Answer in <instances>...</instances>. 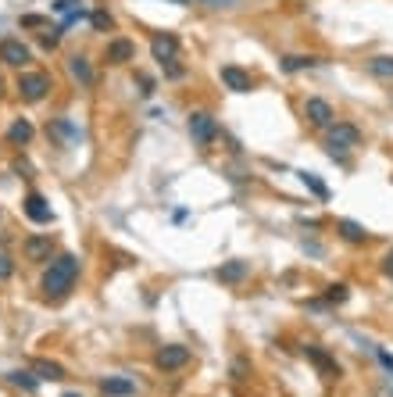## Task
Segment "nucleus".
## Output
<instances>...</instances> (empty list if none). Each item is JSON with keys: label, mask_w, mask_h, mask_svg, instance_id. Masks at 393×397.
<instances>
[{"label": "nucleus", "mask_w": 393, "mask_h": 397, "mask_svg": "<svg viewBox=\"0 0 393 397\" xmlns=\"http://www.w3.org/2000/svg\"><path fill=\"white\" fill-rule=\"evenodd\" d=\"M79 279V258L75 254H58L47 272H43V297L47 301H65Z\"/></svg>", "instance_id": "obj_1"}, {"label": "nucleus", "mask_w": 393, "mask_h": 397, "mask_svg": "<svg viewBox=\"0 0 393 397\" xmlns=\"http://www.w3.org/2000/svg\"><path fill=\"white\" fill-rule=\"evenodd\" d=\"M358 143H361V129H358V126H351V122H336V126H329L325 147H329V154H332V158H340V161H344V154H347V150H354Z\"/></svg>", "instance_id": "obj_2"}, {"label": "nucleus", "mask_w": 393, "mask_h": 397, "mask_svg": "<svg viewBox=\"0 0 393 397\" xmlns=\"http://www.w3.org/2000/svg\"><path fill=\"white\" fill-rule=\"evenodd\" d=\"M15 90H18V97H22V100L36 104V100H43V97L54 90V83H50V76H47V72H22Z\"/></svg>", "instance_id": "obj_3"}, {"label": "nucleus", "mask_w": 393, "mask_h": 397, "mask_svg": "<svg viewBox=\"0 0 393 397\" xmlns=\"http://www.w3.org/2000/svg\"><path fill=\"white\" fill-rule=\"evenodd\" d=\"M190 136L197 147H211L218 140V122L214 115H207V111H193L190 115Z\"/></svg>", "instance_id": "obj_4"}, {"label": "nucleus", "mask_w": 393, "mask_h": 397, "mask_svg": "<svg viewBox=\"0 0 393 397\" xmlns=\"http://www.w3.org/2000/svg\"><path fill=\"white\" fill-rule=\"evenodd\" d=\"M190 362V348H183V344H164L157 355H154V365L161 369V372H176V369H183Z\"/></svg>", "instance_id": "obj_5"}, {"label": "nucleus", "mask_w": 393, "mask_h": 397, "mask_svg": "<svg viewBox=\"0 0 393 397\" xmlns=\"http://www.w3.org/2000/svg\"><path fill=\"white\" fill-rule=\"evenodd\" d=\"M304 119L315 126V129H329L332 126V104L329 100H322V97H308L304 100Z\"/></svg>", "instance_id": "obj_6"}, {"label": "nucleus", "mask_w": 393, "mask_h": 397, "mask_svg": "<svg viewBox=\"0 0 393 397\" xmlns=\"http://www.w3.org/2000/svg\"><path fill=\"white\" fill-rule=\"evenodd\" d=\"M150 54H154V61H161V65L176 61L179 58V40L172 32H154L150 36Z\"/></svg>", "instance_id": "obj_7"}, {"label": "nucleus", "mask_w": 393, "mask_h": 397, "mask_svg": "<svg viewBox=\"0 0 393 397\" xmlns=\"http://www.w3.org/2000/svg\"><path fill=\"white\" fill-rule=\"evenodd\" d=\"M0 61L11 65V69H25L32 61V50L22 40H0Z\"/></svg>", "instance_id": "obj_8"}, {"label": "nucleus", "mask_w": 393, "mask_h": 397, "mask_svg": "<svg viewBox=\"0 0 393 397\" xmlns=\"http://www.w3.org/2000/svg\"><path fill=\"white\" fill-rule=\"evenodd\" d=\"M22 211L36 222V225H50L54 222V211H50V204H47V197L43 194H36V190H29L25 194V201H22Z\"/></svg>", "instance_id": "obj_9"}, {"label": "nucleus", "mask_w": 393, "mask_h": 397, "mask_svg": "<svg viewBox=\"0 0 393 397\" xmlns=\"http://www.w3.org/2000/svg\"><path fill=\"white\" fill-rule=\"evenodd\" d=\"M222 83H226L233 93H250V90H254L250 72H243L240 65H222Z\"/></svg>", "instance_id": "obj_10"}, {"label": "nucleus", "mask_w": 393, "mask_h": 397, "mask_svg": "<svg viewBox=\"0 0 393 397\" xmlns=\"http://www.w3.org/2000/svg\"><path fill=\"white\" fill-rule=\"evenodd\" d=\"M104 58H107V65H129V61L136 58V43H133V40H122V36L111 40Z\"/></svg>", "instance_id": "obj_11"}, {"label": "nucleus", "mask_w": 393, "mask_h": 397, "mask_svg": "<svg viewBox=\"0 0 393 397\" xmlns=\"http://www.w3.org/2000/svg\"><path fill=\"white\" fill-rule=\"evenodd\" d=\"M304 355L318 365V372H322L325 379H336V376H340V365H336V358H332L329 351H322L318 344H308V348H304Z\"/></svg>", "instance_id": "obj_12"}, {"label": "nucleus", "mask_w": 393, "mask_h": 397, "mask_svg": "<svg viewBox=\"0 0 393 397\" xmlns=\"http://www.w3.org/2000/svg\"><path fill=\"white\" fill-rule=\"evenodd\" d=\"M22 251H25V258H29V261H50V254H54V240H50V237H29V240L22 244Z\"/></svg>", "instance_id": "obj_13"}, {"label": "nucleus", "mask_w": 393, "mask_h": 397, "mask_svg": "<svg viewBox=\"0 0 393 397\" xmlns=\"http://www.w3.org/2000/svg\"><path fill=\"white\" fill-rule=\"evenodd\" d=\"M336 233H340L347 244H368V230L361 222H354V218H340L336 222Z\"/></svg>", "instance_id": "obj_14"}, {"label": "nucleus", "mask_w": 393, "mask_h": 397, "mask_svg": "<svg viewBox=\"0 0 393 397\" xmlns=\"http://www.w3.org/2000/svg\"><path fill=\"white\" fill-rule=\"evenodd\" d=\"M100 390L111 397H126V393H136V383L126 376H107V379H100Z\"/></svg>", "instance_id": "obj_15"}, {"label": "nucleus", "mask_w": 393, "mask_h": 397, "mask_svg": "<svg viewBox=\"0 0 393 397\" xmlns=\"http://www.w3.org/2000/svg\"><path fill=\"white\" fill-rule=\"evenodd\" d=\"M247 272H250V265L247 261H226V265H218V279L222 283H240V279H247Z\"/></svg>", "instance_id": "obj_16"}, {"label": "nucleus", "mask_w": 393, "mask_h": 397, "mask_svg": "<svg viewBox=\"0 0 393 397\" xmlns=\"http://www.w3.org/2000/svg\"><path fill=\"white\" fill-rule=\"evenodd\" d=\"M68 72H72L83 86H93V69H90V61L83 58V54H72V58H68Z\"/></svg>", "instance_id": "obj_17"}, {"label": "nucleus", "mask_w": 393, "mask_h": 397, "mask_svg": "<svg viewBox=\"0 0 393 397\" xmlns=\"http://www.w3.org/2000/svg\"><path fill=\"white\" fill-rule=\"evenodd\" d=\"M322 58H315V54H290V58H283V72H304V69H315Z\"/></svg>", "instance_id": "obj_18"}, {"label": "nucleus", "mask_w": 393, "mask_h": 397, "mask_svg": "<svg viewBox=\"0 0 393 397\" xmlns=\"http://www.w3.org/2000/svg\"><path fill=\"white\" fill-rule=\"evenodd\" d=\"M32 133H36V129H32V122H29V119H18V122H11L8 140H11L15 147H25V143L32 140Z\"/></svg>", "instance_id": "obj_19"}, {"label": "nucleus", "mask_w": 393, "mask_h": 397, "mask_svg": "<svg viewBox=\"0 0 393 397\" xmlns=\"http://www.w3.org/2000/svg\"><path fill=\"white\" fill-rule=\"evenodd\" d=\"M32 372L40 376V379H50V383H58V379H65V369L58 365V362H32Z\"/></svg>", "instance_id": "obj_20"}, {"label": "nucleus", "mask_w": 393, "mask_h": 397, "mask_svg": "<svg viewBox=\"0 0 393 397\" xmlns=\"http://www.w3.org/2000/svg\"><path fill=\"white\" fill-rule=\"evenodd\" d=\"M301 179H304V186H308V190H311L318 201H329V186H325V183H322L315 172H301Z\"/></svg>", "instance_id": "obj_21"}, {"label": "nucleus", "mask_w": 393, "mask_h": 397, "mask_svg": "<svg viewBox=\"0 0 393 397\" xmlns=\"http://www.w3.org/2000/svg\"><path fill=\"white\" fill-rule=\"evenodd\" d=\"M8 379L15 383V386H22V390H36L43 379L40 376H32V372H22V369H15V372H8Z\"/></svg>", "instance_id": "obj_22"}, {"label": "nucleus", "mask_w": 393, "mask_h": 397, "mask_svg": "<svg viewBox=\"0 0 393 397\" xmlns=\"http://www.w3.org/2000/svg\"><path fill=\"white\" fill-rule=\"evenodd\" d=\"M368 72L375 79H393V58H372L368 61Z\"/></svg>", "instance_id": "obj_23"}, {"label": "nucleus", "mask_w": 393, "mask_h": 397, "mask_svg": "<svg viewBox=\"0 0 393 397\" xmlns=\"http://www.w3.org/2000/svg\"><path fill=\"white\" fill-rule=\"evenodd\" d=\"M347 297H351V290L344 287V283H332V287L325 290V301H329V304H344Z\"/></svg>", "instance_id": "obj_24"}, {"label": "nucleus", "mask_w": 393, "mask_h": 397, "mask_svg": "<svg viewBox=\"0 0 393 397\" xmlns=\"http://www.w3.org/2000/svg\"><path fill=\"white\" fill-rule=\"evenodd\" d=\"M90 25H93L97 32H107V29H115V18H111L107 11H93V15H90Z\"/></svg>", "instance_id": "obj_25"}, {"label": "nucleus", "mask_w": 393, "mask_h": 397, "mask_svg": "<svg viewBox=\"0 0 393 397\" xmlns=\"http://www.w3.org/2000/svg\"><path fill=\"white\" fill-rule=\"evenodd\" d=\"M50 133H58V136H65V140H79V129L72 126V122H65V119H58L50 126Z\"/></svg>", "instance_id": "obj_26"}, {"label": "nucleus", "mask_w": 393, "mask_h": 397, "mask_svg": "<svg viewBox=\"0 0 393 397\" xmlns=\"http://www.w3.org/2000/svg\"><path fill=\"white\" fill-rule=\"evenodd\" d=\"M229 372H233V379L240 383V379H247V376H250V362H247V358H236Z\"/></svg>", "instance_id": "obj_27"}, {"label": "nucleus", "mask_w": 393, "mask_h": 397, "mask_svg": "<svg viewBox=\"0 0 393 397\" xmlns=\"http://www.w3.org/2000/svg\"><path fill=\"white\" fill-rule=\"evenodd\" d=\"M58 40H61V29H50V32H43V36H40V43H43L47 50L58 47Z\"/></svg>", "instance_id": "obj_28"}, {"label": "nucleus", "mask_w": 393, "mask_h": 397, "mask_svg": "<svg viewBox=\"0 0 393 397\" xmlns=\"http://www.w3.org/2000/svg\"><path fill=\"white\" fill-rule=\"evenodd\" d=\"M15 275V261L8 254H0V279H11Z\"/></svg>", "instance_id": "obj_29"}, {"label": "nucleus", "mask_w": 393, "mask_h": 397, "mask_svg": "<svg viewBox=\"0 0 393 397\" xmlns=\"http://www.w3.org/2000/svg\"><path fill=\"white\" fill-rule=\"evenodd\" d=\"M161 69H164V76H168V79H183V76H186V69H183V65H176V61H168V65H161Z\"/></svg>", "instance_id": "obj_30"}, {"label": "nucleus", "mask_w": 393, "mask_h": 397, "mask_svg": "<svg viewBox=\"0 0 393 397\" xmlns=\"http://www.w3.org/2000/svg\"><path fill=\"white\" fill-rule=\"evenodd\" d=\"M40 25H47L43 15H22V29H40Z\"/></svg>", "instance_id": "obj_31"}, {"label": "nucleus", "mask_w": 393, "mask_h": 397, "mask_svg": "<svg viewBox=\"0 0 393 397\" xmlns=\"http://www.w3.org/2000/svg\"><path fill=\"white\" fill-rule=\"evenodd\" d=\"M136 83H140V93H143V97L154 93V79H150V76H136Z\"/></svg>", "instance_id": "obj_32"}, {"label": "nucleus", "mask_w": 393, "mask_h": 397, "mask_svg": "<svg viewBox=\"0 0 393 397\" xmlns=\"http://www.w3.org/2000/svg\"><path fill=\"white\" fill-rule=\"evenodd\" d=\"M200 4H204V8H236L240 0H200Z\"/></svg>", "instance_id": "obj_33"}, {"label": "nucleus", "mask_w": 393, "mask_h": 397, "mask_svg": "<svg viewBox=\"0 0 393 397\" xmlns=\"http://www.w3.org/2000/svg\"><path fill=\"white\" fill-rule=\"evenodd\" d=\"M382 275L393 279V251H386V258H382Z\"/></svg>", "instance_id": "obj_34"}, {"label": "nucleus", "mask_w": 393, "mask_h": 397, "mask_svg": "<svg viewBox=\"0 0 393 397\" xmlns=\"http://www.w3.org/2000/svg\"><path fill=\"white\" fill-rule=\"evenodd\" d=\"M54 11H61V15L75 11V0H58V4H54Z\"/></svg>", "instance_id": "obj_35"}, {"label": "nucleus", "mask_w": 393, "mask_h": 397, "mask_svg": "<svg viewBox=\"0 0 393 397\" xmlns=\"http://www.w3.org/2000/svg\"><path fill=\"white\" fill-rule=\"evenodd\" d=\"M172 4H179V8H186V4H190V0H172Z\"/></svg>", "instance_id": "obj_36"}, {"label": "nucleus", "mask_w": 393, "mask_h": 397, "mask_svg": "<svg viewBox=\"0 0 393 397\" xmlns=\"http://www.w3.org/2000/svg\"><path fill=\"white\" fill-rule=\"evenodd\" d=\"M65 397H79V393H65Z\"/></svg>", "instance_id": "obj_37"}]
</instances>
